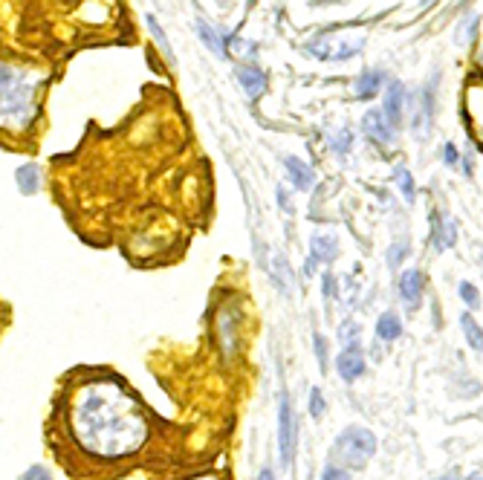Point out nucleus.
Segmentation results:
<instances>
[{
  "label": "nucleus",
  "mask_w": 483,
  "mask_h": 480,
  "mask_svg": "<svg viewBox=\"0 0 483 480\" xmlns=\"http://www.w3.org/2000/svg\"><path fill=\"white\" fill-rule=\"evenodd\" d=\"M324 295H327V298H333V295H336V278H333L330 272L324 275Z\"/></svg>",
  "instance_id": "obj_32"
},
{
  "label": "nucleus",
  "mask_w": 483,
  "mask_h": 480,
  "mask_svg": "<svg viewBox=\"0 0 483 480\" xmlns=\"http://www.w3.org/2000/svg\"><path fill=\"white\" fill-rule=\"evenodd\" d=\"M362 130L373 139V142H379V145H391L393 142V127L385 122V116L379 113V110H371V113H365V119H362Z\"/></svg>",
  "instance_id": "obj_13"
},
{
  "label": "nucleus",
  "mask_w": 483,
  "mask_h": 480,
  "mask_svg": "<svg viewBox=\"0 0 483 480\" xmlns=\"http://www.w3.org/2000/svg\"><path fill=\"white\" fill-rule=\"evenodd\" d=\"M423 292H425V278L420 270H405L400 275V298L408 310H417L423 304Z\"/></svg>",
  "instance_id": "obj_8"
},
{
  "label": "nucleus",
  "mask_w": 483,
  "mask_h": 480,
  "mask_svg": "<svg viewBox=\"0 0 483 480\" xmlns=\"http://www.w3.org/2000/svg\"><path fill=\"white\" fill-rule=\"evenodd\" d=\"M18 78H21V73H18L15 67H9V64L0 61V96H4Z\"/></svg>",
  "instance_id": "obj_21"
},
{
  "label": "nucleus",
  "mask_w": 483,
  "mask_h": 480,
  "mask_svg": "<svg viewBox=\"0 0 483 480\" xmlns=\"http://www.w3.org/2000/svg\"><path fill=\"white\" fill-rule=\"evenodd\" d=\"M393 180L400 183V188H403V197H405L408 203H414L417 186H414V177H411V171H408L405 165H397V168H393Z\"/></svg>",
  "instance_id": "obj_19"
},
{
  "label": "nucleus",
  "mask_w": 483,
  "mask_h": 480,
  "mask_svg": "<svg viewBox=\"0 0 483 480\" xmlns=\"http://www.w3.org/2000/svg\"><path fill=\"white\" fill-rule=\"evenodd\" d=\"M295 411L290 402V394L281 390V405H278V446H281V466L290 469L295 457Z\"/></svg>",
  "instance_id": "obj_4"
},
{
  "label": "nucleus",
  "mask_w": 483,
  "mask_h": 480,
  "mask_svg": "<svg viewBox=\"0 0 483 480\" xmlns=\"http://www.w3.org/2000/svg\"><path fill=\"white\" fill-rule=\"evenodd\" d=\"M420 4H423V6H428V4H431V0H420Z\"/></svg>",
  "instance_id": "obj_36"
},
{
  "label": "nucleus",
  "mask_w": 483,
  "mask_h": 480,
  "mask_svg": "<svg viewBox=\"0 0 483 480\" xmlns=\"http://www.w3.org/2000/svg\"><path fill=\"white\" fill-rule=\"evenodd\" d=\"M443 159H446V165H449V168H455V165L460 162V151H457V148L449 142V145L443 148Z\"/></svg>",
  "instance_id": "obj_30"
},
{
  "label": "nucleus",
  "mask_w": 483,
  "mask_h": 480,
  "mask_svg": "<svg viewBox=\"0 0 483 480\" xmlns=\"http://www.w3.org/2000/svg\"><path fill=\"white\" fill-rule=\"evenodd\" d=\"M258 480H275V471H272V469L267 466V469H263V471L258 474Z\"/></svg>",
  "instance_id": "obj_33"
},
{
  "label": "nucleus",
  "mask_w": 483,
  "mask_h": 480,
  "mask_svg": "<svg viewBox=\"0 0 483 480\" xmlns=\"http://www.w3.org/2000/svg\"><path fill=\"white\" fill-rule=\"evenodd\" d=\"M460 298L469 304L472 310H480V295H477V289H474L469 281H463V284H460Z\"/></svg>",
  "instance_id": "obj_26"
},
{
  "label": "nucleus",
  "mask_w": 483,
  "mask_h": 480,
  "mask_svg": "<svg viewBox=\"0 0 483 480\" xmlns=\"http://www.w3.org/2000/svg\"><path fill=\"white\" fill-rule=\"evenodd\" d=\"M376 336H379V341H397L403 336V321L397 319V313H382L379 316Z\"/></svg>",
  "instance_id": "obj_16"
},
{
  "label": "nucleus",
  "mask_w": 483,
  "mask_h": 480,
  "mask_svg": "<svg viewBox=\"0 0 483 480\" xmlns=\"http://www.w3.org/2000/svg\"><path fill=\"white\" fill-rule=\"evenodd\" d=\"M382 84H385V73H382V70H365V73L354 81V93H356V99L368 102V99H373V96L379 93Z\"/></svg>",
  "instance_id": "obj_15"
},
{
  "label": "nucleus",
  "mask_w": 483,
  "mask_h": 480,
  "mask_svg": "<svg viewBox=\"0 0 483 480\" xmlns=\"http://www.w3.org/2000/svg\"><path fill=\"white\" fill-rule=\"evenodd\" d=\"M403 107H405V84L403 81H391L385 90V107L379 110L385 116V122L397 130L403 124Z\"/></svg>",
  "instance_id": "obj_7"
},
{
  "label": "nucleus",
  "mask_w": 483,
  "mask_h": 480,
  "mask_svg": "<svg viewBox=\"0 0 483 480\" xmlns=\"http://www.w3.org/2000/svg\"><path fill=\"white\" fill-rule=\"evenodd\" d=\"M238 81H240V87H243V93H246L249 99H260L263 93H267V84H270L267 73H263V70H258L255 64L238 67Z\"/></svg>",
  "instance_id": "obj_11"
},
{
  "label": "nucleus",
  "mask_w": 483,
  "mask_h": 480,
  "mask_svg": "<svg viewBox=\"0 0 483 480\" xmlns=\"http://www.w3.org/2000/svg\"><path fill=\"white\" fill-rule=\"evenodd\" d=\"M310 417H313V420H322V417H324V394H322L319 388L310 390Z\"/></svg>",
  "instance_id": "obj_24"
},
{
  "label": "nucleus",
  "mask_w": 483,
  "mask_h": 480,
  "mask_svg": "<svg viewBox=\"0 0 483 480\" xmlns=\"http://www.w3.org/2000/svg\"><path fill=\"white\" fill-rule=\"evenodd\" d=\"M460 324H463V330H466V341H469V347L472 351H483V336H480V324H474V319L469 316V313H463L460 316Z\"/></svg>",
  "instance_id": "obj_18"
},
{
  "label": "nucleus",
  "mask_w": 483,
  "mask_h": 480,
  "mask_svg": "<svg viewBox=\"0 0 483 480\" xmlns=\"http://www.w3.org/2000/svg\"><path fill=\"white\" fill-rule=\"evenodd\" d=\"M408 252H411V246H408V243H393V246L388 249V267H391V270H397Z\"/></svg>",
  "instance_id": "obj_23"
},
{
  "label": "nucleus",
  "mask_w": 483,
  "mask_h": 480,
  "mask_svg": "<svg viewBox=\"0 0 483 480\" xmlns=\"http://www.w3.org/2000/svg\"><path fill=\"white\" fill-rule=\"evenodd\" d=\"M21 480H53V474H50L47 469H41V466H32L29 471H23Z\"/></svg>",
  "instance_id": "obj_29"
},
{
  "label": "nucleus",
  "mask_w": 483,
  "mask_h": 480,
  "mask_svg": "<svg viewBox=\"0 0 483 480\" xmlns=\"http://www.w3.org/2000/svg\"><path fill=\"white\" fill-rule=\"evenodd\" d=\"M240 321H243V316H240V310H238V304H232V307H223L221 316H217V330H221L217 336H221V347H223L226 356H235V351H238Z\"/></svg>",
  "instance_id": "obj_5"
},
{
  "label": "nucleus",
  "mask_w": 483,
  "mask_h": 480,
  "mask_svg": "<svg viewBox=\"0 0 483 480\" xmlns=\"http://www.w3.org/2000/svg\"><path fill=\"white\" fill-rule=\"evenodd\" d=\"M469 480H480V471H477V474H472V477H469Z\"/></svg>",
  "instance_id": "obj_35"
},
{
  "label": "nucleus",
  "mask_w": 483,
  "mask_h": 480,
  "mask_svg": "<svg viewBox=\"0 0 483 480\" xmlns=\"http://www.w3.org/2000/svg\"><path fill=\"white\" fill-rule=\"evenodd\" d=\"M339 338H341L347 347H359V344H356V338H359V324H356V321H344V324L339 327Z\"/></svg>",
  "instance_id": "obj_22"
},
{
  "label": "nucleus",
  "mask_w": 483,
  "mask_h": 480,
  "mask_svg": "<svg viewBox=\"0 0 483 480\" xmlns=\"http://www.w3.org/2000/svg\"><path fill=\"white\" fill-rule=\"evenodd\" d=\"M15 180L23 194H35L41 188V171H38V165H23V168H18Z\"/></svg>",
  "instance_id": "obj_17"
},
{
  "label": "nucleus",
  "mask_w": 483,
  "mask_h": 480,
  "mask_svg": "<svg viewBox=\"0 0 483 480\" xmlns=\"http://www.w3.org/2000/svg\"><path fill=\"white\" fill-rule=\"evenodd\" d=\"M350 142H354V134H350L347 127H341V134H339V137H333L330 148H333L336 154H347V151H350Z\"/></svg>",
  "instance_id": "obj_25"
},
{
  "label": "nucleus",
  "mask_w": 483,
  "mask_h": 480,
  "mask_svg": "<svg viewBox=\"0 0 483 480\" xmlns=\"http://www.w3.org/2000/svg\"><path fill=\"white\" fill-rule=\"evenodd\" d=\"M336 252H339V243L330 235H316L310 240V260H307V272H313L316 264H327V260H333Z\"/></svg>",
  "instance_id": "obj_14"
},
{
  "label": "nucleus",
  "mask_w": 483,
  "mask_h": 480,
  "mask_svg": "<svg viewBox=\"0 0 483 480\" xmlns=\"http://www.w3.org/2000/svg\"><path fill=\"white\" fill-rule=\"evenodd\" d=\"M443 480H460V471H457V469H455V471H449V474H446V477H443Z\"/></svg>",
  "instance_id": "obj_34"
},
{
  "label": "nucleus",
  "mask_w": 483,
  "mask_h": 480,
  "mask_svg": "<svg viewBox=\"0 0 483 480\" xmlns=\"http://www.w3.org/2000/svg\"><path fill=\"white\" fill-rule=\"evenodd\" d=\"M38 113L35 102V84L26 78H18L9 90L0 96V127L6 130H23L32 124Z\"/></svg>",
  "instance_id": "obj_2"
},
{
  "label": "nucleus",
  "mask_w": 483,
  "mask_h": 480,
  "mask_svg": "<svg viewBox=\"0 0 483 480\" xmlns=\"http://www.w3.org/2000/svg\"><path fill=\"white\" fill-rule=\"evenodd\" d=\"M70 431L84 452L105 460L139 452L148 437L137 400L116 379L87 382L78 390L70 411Z\"/></svg>",
  "instance_id": "obj_1"
},
{
  "label": "nucleus",
  "mask_w": 483,
  "mask_h": 480,
  "mask_svg": "<svg viewBox=\"0 0 483 480\" xmlns=\"http://www.w3.org/2000/svg\"><path fill=\"white\" fill-rule=\"evenodd\" d=\"M336 370L344 382H356L365 373V356H362L359 347H347V351H341L336 356Z\"/></svg>",
  "instance_id": "obj_9"
},
{
  "label": "nucleus",
  "mask_w": 483,
  "mask_h": 480,
  "mask_svg": "<svg viewBox=\"0 0 483 480\" xmlns=\"http://www.w3.org/2000/svg\"><path fill=\"white\" fill-rule=\"evenodd\" d=\"M322 480H350V471L341 469V466H336V463H330V466L324 469V477H322Z\"/></svg>",
  "instance_id": "obj_28"
},
{
  "label": "nucleus",
  "mask_w": 483,
  "mask_h": 480,
  "mask_svg": "<svg viewBox=\"0 0 483 480\" xmlns=\"http://www.w3.org/2000/svg\"><path fill=\"white\" fill-rule=\"evenodd\" d=\"M313 347H316V359H319V368L327 370V341L322 333H313Z\"/></svg>",
  "instance_id": "obj_27"
},
{
  "label": "nucleus",
  "mask_w": 483,
  "mask_h": 480,
  "mask_svg": "<svg viewBox=\"0 0 483 480\" xmlns=\"http://www.w3.org/2000/svg\"><path fill=\"white\" fill-rule=\"evenodd\" d=\"M376 454V437L373 431L362 428V425H350L344 428L330 452V460L339 463L341 469H362L371 457Z\"/></svg>",
  "instance_id": "obj_3"
},
{
  "label": "nucleus",
  "mask_w": 483,
  "mask_h": 480,
  "mask_svg": "<svg viewBox=\"0 0 483 480\" xmlns=\"http://www.w3.org/2000/svg\"><path fill=\"white\" fill-rule=\"evenodd\" d=\"M275 194H278V203H281V208H284L287 214H295V203L290 200V194H287V188H278Z\"/></svg>",
  "instance_id": "obj_31"
},
{
  "label": "nucleus",
  "mask_w": 483,
  "mask_h": 480,
  "mask_svg": "<svg viewBox=\"0 0 483 480\" xmlns=\"http://www.w3.org/2000/svg\"><path fill=\"white\" fill-rule=\"evenodd\" d=\"M284 168H287V177H290V183H292L298 191L313 188V183H316V174H313V168L307 165V162H301L298 156H284Z\"/></svg>",
  "instance_id": "obj_12"
},
{
  "label": "nucleus",
  "mask_w": 483,
  "mask_h": 480,
  "mask_svg": "<svg viewBox=\"0 0 483 480\" xmlns=\"http://www.w3.org/2000/svg\"><path fill=\"white\" fill-rule=\"evenodd\" d=\"M428 238H431V243H434L437 252L455 246V243H457V226H455V220H452V217H446V214H440V211H431V214H428Z\"/></svg>",
  "instance_id": "obj_6"
},
{
  "label": "nucleus",
  "mask_w": 483,
  "mask_h": 480,
  "mask_svg": "<svg viewBox=\"0 0 483 480\" xmlns=\"http://www.w3.org/2000/svg\"><path fill=\"white\" fill-rule=\"evenodd\" d=\"M148 29H151L154 41L159 43V50H162V55H165L168 61H174V53H171V43H168V38H165V32H162V26H159V21H156L154 15H148Z\"/></svg>",
  "instance_id": "obj_20"
},
{
  "label": "nucleus",
  "mask_w": 483,
  "mask_h": 480,
  "mask_svg": "<svg viewBox=\"0 0 483 480\" xmlns=\"http://www.w3.org/2000/svg\"><path fill=\"white\" fill-rule=\"evenodd\" d=\"M434 87H437V78L431 81V84H425L423 87V102H420V113L414 116V134L420 137V139H425L428 137V130H431V122H434Z\"/></svg>",
  "instance_id": "obj_10"
}]
</instances>
